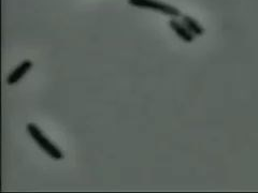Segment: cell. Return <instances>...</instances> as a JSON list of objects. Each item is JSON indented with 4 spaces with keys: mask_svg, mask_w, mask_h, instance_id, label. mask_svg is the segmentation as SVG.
<instances>
[{
    "mask_svg": "<svg viewBox=\"0 0 258 193\" xmlns=\"http://www.w3.org/2000/svg\"><path fill=\"white\" fill-rule=\"evenodd\" d=\"M26 130L32 141L38 145L40 149L45 152V155H47L55 161H60L64 158L63 152L60 150V148L56 146V145L47 138L38 125H36L35 123H29L26 127Z\"/></svg>",
    "mask_w": 258,
    "mask_h": 193,
    "instance_id": "obj_1",
    "label": "cell"
},
{
    "mask_svg": "<svg viewBox=\"0 0 258 193\" xmlns=\"http://www.w3.org/2000/svg\"><path fill=\"white\" fill-rule=\"evenodd\" d=\"M129 6H132L137 9L151 10L165 14L171 19H180L182 18V12L176 7L168 5L160 0H127Z\"/></svg>",
    "mask_w": 258,
    "mask_h": 193,
    "instance_id": "obj_2",
    "label": "cell"
},
{
    "mask_svg": "<svg viewBox=\"0 0 258 193\" xmlns=\"http://www.w3.org/2000/svg\"><path fill=\"white\" fill-rule=\"evenodd\" d=\"M32 66H34V63H32V61L29 60V59H25V60H23L22 62H20L18 66H16L10 72V73L8 74V76L6 78L7 85L13 86L16 83H19L20 80L32 69Z\"/></svg>",
    "mask_w": 258,
    "mask_h": 193,
    "instance_id": "obj_3",
    "label": "cell"
},
{
    "mask_svg": "<svg viewBox=\"0 0 258 193\" xmlns=\"http://www.w3.org/2000/svg\"><path fill=\"white\" fill-rule=\"evenodd\" d=\"M169 27L171 28V30L177 36V38H180L185 43H191L195 40V37L190 34L187 27L179 19H171L169 21Z\"/></svg>",
    "mask_w": 258,
    "mask_h": 193,
    "instance_id": "obj_4",
    "label": "cell"
},
{
    "mask_svg": "<svg viewBox=\"0 0 258 193\" xmlns=\"http://www.w3.org/2000/svg\"><path fill=\"white\" fill-rule=\"evenodd\" d=\"M181 21L184 25L187 27V29L190 31V34L195 38L201 37L205 34V28L201 26V24L197 20L191 18V16L182 15Z\"/></svg>",
    "mask_w": 258,
    "mask_h": 193,
    "instance_id": "obj_5",
    "label": "cell"
}]
</instances>
